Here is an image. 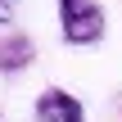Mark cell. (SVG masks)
I'll use <instances>...</instances> for the list:
<instances>
[{"label":"cell","instance_id":"cell-4","mask_svg":"<svg viewBox=\"0 0 122 122\" xmlns=\"http://www.w3.org/2000/svg\"><path fill=\"white\" fill-rule=\"evenodd\" d=\"M14 14H18V0H0V23H14Z\"/></svg>","mask_w":122,"mask_h":122},{"label":"cell","instance_id":"cell-1","mask_svg":"<svg viewBox=\"0 0 122 122\" xmlns=\"http://www.w3.org/2000/svg\"><path fill=\"white\" fill-rule=\"evenodd\" d=\"M59 27L72 45H91L104 36V9L95 0H59Z\"/></svg>","mask_w":122,"mask_h":122},{"label":"cell","instance_id":"cell-3","mask_svg":"<svg viewBox=\"0 0 122 122\" xmlns=\"http://www.w3.org/2000/svg\"><path fill=\"white\" fill-rule=\"evenodd\" d=\"M27 59H32V41H27V36H9V41L0 45V68H5V72H18Z\"/></svg>","mask_w":122,"mask_h":122},{"label":"cell","instance_id":"cell-2","mask_svg":"<svg viewBox=\"0 0 122 122\" xmlns=\"http://www.w3.org/2000/svg\"><path fill=\"white\" fill-rule=\"evenodd\" d=\"M36 118L41 122H86V113H81V104L68 91H45L36 100Z\"/></svg>","mask_w":122,"mask_h":122}]
</instances>
